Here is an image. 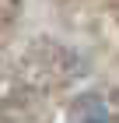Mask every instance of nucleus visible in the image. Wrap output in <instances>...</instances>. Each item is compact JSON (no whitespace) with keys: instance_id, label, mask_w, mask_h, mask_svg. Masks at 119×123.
I'll list each match as a JSON object with an SVG mask.
<instances>
[{"instance_id":"obj_1","label":"nucleus","mask_w":119,"mask_h":123,"mask_svg":"<svg viewBox=\"0 0 119 123\" xmlns=\"http://www.w3.org/2000/svg\"><path fill=\"white\" fill-rule=\"evenodd\" d=\"M81 123H112L105 98H88L84 109H81Z\"/></svg>"}]
</instances>
